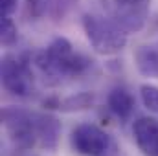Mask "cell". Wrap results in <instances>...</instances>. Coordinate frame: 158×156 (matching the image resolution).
Returning a JSON list of instances; mask_svg holds the SVG:
<instances>
[{
	"instance_id": "2",
	"label": "cell",
	"mask_w": 158,
	"mask_h": 156,
	"mask_svg": "<svg viewBox=\"0 0 158 156\" xmlns=\"http://www.w3.org/2000/svg\"><path fill=\"white\" fill-rule=\"evenodd\" d=\"M81 22H83V31L96 53L116 55L127 46L129 33L110 17H103L98 13H85Z\"/></svg>"
},
{
	"instance_id": "5",
	"label": "cell",
	"mask_w": 158,
	"mask_h": 156,
	"mask_svg": "<svg viewBox=\"0 0 158 156\" xmlns=\"http://www.w3.org/2000/svg\"><path fill=\"white\" fill-rule=\"evenodd\" d=\"M2 127L15 147L22 151L37 147V112L22 107H4Z\"/></svg>"
},
{
	"instance_id": "15",
	"label": "cell",
	"mask_w": 158,
	"mask_h": 156,
	"mask_svg": "<svg viewBox=\"0 0 158 156\" xmlns=\"http://www.w3.org/2000/svg\"><path fill=\"white\" fill-rule=\"evenodd\" d=\"M17 4H19V0H0V11H2V15H9L11 17V13L17 9Z\"/></svg>"
},
{
	"instance_id": "12",
	"label": "cell",
	"mask_w": 158,
	"mask_h": 156,
	"mask_svg": "<svg viewBox=\"0 0 158 156\" xmlns=\"http://www.w3.org/2000/svg\"><path fill=\"white\" fill-rule=\"evenodd\" d=\"M44 105H48L50 109H57V110H64V112H74V110H86L94 105V94L90 92H81L76 96H70L66 99H48L44 101Z\"/></svg>"
},
{
	"instance_id": "8",
	"label": "cell",
	"mask_w": 158,
	"mask_h": 156,
	"mask_svg": "<svg viewBox=\"0 0 158 156\" xmlns=\"http://www.w3.org/2000/svg\"><path fill=\"white\" fill-rule=\"evenodd\" d=\"M61 121L50 112H37V147L55 151L61 140Z\"/></svg>"
},
{
	"instance_id": "6",
	"label": "cell",
	"mask_w": 158,
	"mask_h": 156,
	"mask_svg": "<svg viewBox=\"0 0 158 156\" xmlns=\"http://www.w3.org/2000/svg\"><path fill=\"white\" fill-rule=\"evenodd\" d=\"M107 15L119 24L127 33H138L143 30L149 17L151 0H99Z\"/></svg>"
},
{
	"instance_id": "7",
	"label": "cell",
	"mask_w": 158,
	"mask_h": 156,
	"mask_svg": "<svg viewBox=\"0 0 158 156\" xmlns=\"http://www.w3.org/2000/svg\"><path fill=\"white\" fill-rule=\"evenodd\" d=\"M132 138L143 156H158V117H138L132 123Z\"/></svg>"
},
{
	"instance_id": "9",
	"label": "cell",
	"mask_w": 158,
	"mask_h": 156,
	"mask_svg": "<svg viewBox=\"0 0 158 156\" xmlns=\"http://www.w3.org/2000/svg\"><path fill=\"white\" fill-rule=\"evenodd\" d=\"M134 96L125 86H114L107 96V109L118 117L121 123L129 121L134 112Z\"/></svg>"
},
{
	"instance_id": "13",
	"label": "cell",
	"mask_w": 158,
	"mask_h": 156,
	"mask_svg": "<svg viewBox=\"0 0 158 156\" xmlns=\"http://www.w3.org/2000/svg\"><path fill=\"white\" fill-rule=\"evenodd\" d=\"M0 40H2V46L6 48H11L17 44L19 40V30L13 22V18L9 15H2V20H0Z\"/></svg>"
},
{
	"instance_id": "10",
	"label": "cell",
	"mask_w": 158,
	"mask_h": 156,
	"mask_svg": "<svg viewBox=\"0 0 158 156\" xmlns=\"http://www.w3.org/2000/svg\"><path fill=\"white\" fill-rule=\"evenodd\" d=\"M136 70L149 79H158V40L140 44L134 51Z\"/></svg>"
},
{
	"instance_id": "1",
	"label": "cell",
	"mask_w": 158,
	"mask_h": 156,
	"mask_svg": "<svg viewBox=\"0 0 158 156\" xmlns=\"http://www.w3.org/2000/svg\"><path fill=\"white\" fill-rule=\"evenodd\" d=\"M31 61L35 72L50 86H57L68 79L83 77L92 68V59L76 51L72 42L64 37L53 39L44 50L33 53Z\"/></svg>"
},
{
	"instance_id": "11",
	"label": "cell",
	"mask_w": 158,
	"mask_h": 156,
	"mask_svg": "<svg viewBox=\"0 0 158 156\" xmlns=\"http://www.w3.org/2000/svg\"><path fill=\"white\" fill-rule=\"evenodd\" d=\"M72 4H74V0H26L28 13L33 18H42L46 15L59 18L68 11V7Z\"/></svg>"
},
{
	"instance_id": "3",
	"label": "cell",
	"mask_w": 158,
	"mask_h": 156,
	"mask_svg": "<svg viewBox=\"0 0 158 156\" xmlns=\"http://www.w3.org/2000/svg\"><path fill=\"white\" fill-rule=\"evenodd\" d=\"M2 86L17 97H30L35 92V68L30 53H7L0 64Z\"/></svg>"
},
{
	"instance_id": "4",
	"label": "cell",
	"mask_w": 158,
	"mask_h": 156,
	"mask_svg": "<svg viewBox=\"0 0 158 156\" xmlns=\"http://www.w3.org/2000/svg\"><path fill=\"white\" fill-rule=\"evenodd\" d=\"M70 145L81 156H119V145L107 130L94 123H81L70 134Z\"/></svg>"
},
{
	"instance_id": "14",
	"label": "cell",
	"mask_w": 158,
	"mask_h": 156,
	"mask_svg": "<svg viewBox=\"0 0 158 156\" xmlns=\"http://www.w3.org/2000/svg\"><path fill=\"white\" fill-rule=\"evenodd\" d=\"M140 97L143 107L158 116V86L155 84H142L140 86Z\"/></svg>"
}]
</instances>
